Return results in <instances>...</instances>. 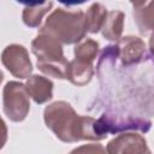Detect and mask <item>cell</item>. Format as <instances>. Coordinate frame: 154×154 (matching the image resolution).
<instances>
[{"instance_id": "6da1fadb", "label": "cell", "mask_w": 154, "mask_h": 154, "mask_svg": "<svg viewBox=\"0 0 154 154\" xmlns=\"http://www.w3.org/2000/svg\"><path fill=\"white\" fill-rule=\"evenodd\" d=\"M46 125L63 142H77L81 140H102L96 128V119L76 114L71 105L57 101L46 107Z\"/></svg>"}, {"instance_id": "7a4b0ae2", "label": "cell", "mask_w": 154, "mask_h": 154, "mask_svg": "<svg viewBox=\"0 0 154 154\" xmlns=\"http://www.w3.org/2000/svg\"><path fill=\"white\" fill-rule=\"evenodd\" d=\"M40 31L54 36L61 43L71 45L79 42L87 32L85 13L58 8L48 16Z\"/></svg>"}, {"instance_id": "3957f363", "label": "cell", "mask_w": 154, "mask_h": 154, "mask_svg": "<svg viewBox=\"0 0 154 154\" xmlns=\"http://www.w3.org/2000/svg\"><path fill=\"white\" fill-rule=\"evenodd\" d=\"M150 125L152 122L146 117L114 111H107L96 119L97 131L103 138L107 134H116L124 130H140L147 132L150 129Z\"/></svg>"}, {"instance_id": "277c9868", "label": "cell", "mask_w": 154, "mask_h": 154, "mask_svg": "<svg viewBox=\"0 0 154 154\" xmlns=\"http://www.w3.org/2000/svg\"><path fill=\"white\" fill-rule=\"evenodd\" d=\"M29 93L24 84L8 82L4 88V112L12 122L25 119L30 109Z\"/></svg>"}, {"instance_id": "5b68a950", "label": "cell", "mask_w": 154, "mask_h": 154, "mask_svg": "<svg viewBox=\"0 0 154 154\" xmlns=\"http://www.w3.org/2000/svg\"><path fill=\"white\" fill-rule=\"evenodd\" d=\"M31 51L37 57V65L61 63L66 60L63 54L61 42L47 32H38L31 42Z\"/></svg>"}, {"instance_id": "8992f818", "label": "cell", "mask_w": 154, "mask_h": 154, "mask_svg": "<svg viewBox=\"0 0 154 154\" xmlns=\"http://www.w3.org/2000/svg\"><path fill=\"white\" fill-rule=\"evenodd\" d=\"M4 66L17 78H26L32 71L28 51L19 45L7 46L2 52Z\"/></svg>"}, {"instance_id": "52a82bcc", "label": "cell", "mask_w": 154, "mask_h": 154, "mask_svg": "<svg viewBox=\"0 0 154 154\" xmlns=\"http://www.w3.org/2000/svg\"><path fill=\"white\" fill-rule=\"evenodd\" d=\"M118 58L124 66L138 64L147 55L146 43L136 36H126L118 40Z\"/></svg>"}, {"instance_id": "ba28073f", "label": "cell", "mask_w": 154, "mask_h": 154, "mask_svg": "<svg viewBox=\"0 0 154 154\" xmlns=\"http://www.w3.org/2000/svg\"><path fill=\"white\" fill-rule=\"evenodd\" d=\"M108 153H149L146 138L138 134H123L113 138L106 149Z\"/></svg>"}, {"instance_id": "9c48e42d", "label": "cell", "mask_w": 154, "mask_h": 154, "mask_svg": "<svg viewBox=\"0 0 154 154\" xmlns=\"http://www.w3.org/2000/svg\"><path fill=\"white\" fill-rule=\"evenodd\" d=\"M25 88L30 97L36 103H45L52 99L53 83L46 77L38 75L29 77V79L25 83Z\"/></svg>"}, {"instance_id": "30bf717a", "label": "cell", "mask_w": 154, "mask_h": 154, "mask_svg": "<svg viewBox=\"0 0 154 154\" xmlns=\"http://www.w3.org/2000/svg\"><path fill=\"white\" fill-rule=\"evenodd\" d=\"M93 75H94L93 64L85 63L78 59H75L71 63H69L66 78L71 81L73 84L84 85L90 82Z\"/></svg>"}, {"instance_id": "8fae6325", "label": "cell", "mask_w": 154, "mask_h": 154, "mask_svg": "<svg viewBox=\"0 0 154 154\" xmlns=\"http://www.w3.org/2000/svg\"><path fill=\"white\" fill-rule=\"evenodd\" d=\"M124 25V13L122 11H111L107 14L105 24L101 29L103 37L109 41H117L120 38Z\"/></svg>"}, {"instance_id": "7c38bea8", "label": "cell", "mask_w": 154, "mask_h": 154, "mask_svg": "<svg viewBox=\"0 0 154 154\" xmlns=\"http://www.w3.org/2000/svg\"><path fill=\"white\" fill-rule=\"evenodd\" d=\"M107 10L101 4H93L85 13V28L87 31L96 34L100 31L107 18Z\"/></svg>"}, {"instance_id": "4fadbf2b", "label": "cell", "mask_w": 154, "mask_h": 154, "mask_svg": "<svg viewBox=\"0 0 154 154\" xmlns=\"http://www.w3.org/2000/svg\"><path fill=\"white\" fill-rule=\"evenodd\" d=\"M134 18L142 34L154 31V0H152L146 7L135 8Z\"/></svg>"}, {"instance_id": "5bb4252c", "label": "cell", "mask_w": 154, "mask_h": 154, "mask_svg": "<svg viewBox=\"0 0 154 154\" xmlns=\"http://www.w3.org/2000/svg\"><path fill=\"white\" fill-rule=\"evenodd\" d=\"M53 2L51 0H48L46 4L43 5H38V6H28L26 8H24L23 13H22V18L23 22L31 28H36L40 25L42 18L45 17L46 13L49 12V10L52 8Z\"/></svg>"}, {"instance_id": "9a60e30c", "label": "cell", "mask_w": 154, "mask_h": 154, "mask_svg": "<svg viewBox=\"0 0 154 154\" xmlns=\"http://www.w3.org/2000/svg\"><path fill=\"white\" fill-rule=\"evenodd\" d=\"M99 51V43L91 38H84L83 41H79V43L75 47V59L90 63L95 60Z\"/></svg>"}, {"instance_id": "2e32d148", "label": "cell", "mask_w": 154, "mask_h": 154, "mask_svg": "<svg viewBox=\"0 0 154 154\" xmlns=\"http://www.w3.org/2000/svg\"><path fill=\"white\" fill-rule=\"evenodd\" d=\"M106 149H103L101 146H89V147H82V148H78V149H75L73 153L76 152H105Z\"/></svg>"}, {"instance_id": "e0dca14e", "label": "cell", "mask_w": 154, "mask_h": 154, "mask_svg": "<svg viewBox=\"0 0 154 154\" xmlns=\"http://www.w3.org/2000/svg\"><path fill=\"white\" fill-rule=\"evenodd\" d=\"M20 4H24L26 6H38V5H43L46 4L48 0H17Z\"/></svg>"}, {"instance_id": "ac0fdd59", "label": "cell", "mask_w": 154, "mask_h": 154, "mask_svg": "<svg viewBox=\"0 0 154 154\" xmlns=\"http://www.w3.org/2000/svg\"><path fill=\"white\" fill-rule=\"evenodd\" d=\"M59 2L66 5V6H73V5H79V4H83L88 0H58Z\"/></svg>"}, {"instance_id": "d6986e66", "label": "cell", "mask_w": 154, "mask_h": 154, "mask_svg": "<svg viewBox=\"0 0 154 154\" xmlns=\"http://www.w3.org/2000/svg\"><path fill=\"white\" fill-rule=\"evenodd\" d=\"M131 1V4L134 5V10L135 8H141V7H143V5L147 2V0H130Z\"/></svg>"}, {"instance_id": "ffe728a7", "label": "cell", "mask_w": 154, "mask_h": 154, "mask_svg": "<svg viewBox=\"0 0 154 154\" xmlns=\"http://www.w3.org/2000/svg\"><path fill=\"white\" fill-rule=\"evenodd\" d=\"M149 48H150V52H152V54L154 55V31L152 32V35H150V38H149Z\"/></svg>"}, {"instance_id": "44dd1931", "label": "cell", "mask_w": 154, "mask_h": 154, "mask_svg": "<svg viewBox=\"0 0 154 154\" xmlns=\"http://www.w3.org/2000/svg\"><path fill=\"white\" fill-rule=\"evenodd\" d=\"M153 64H154V60H153Z\"/></svg>"}]
</instances>
